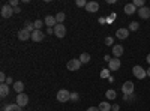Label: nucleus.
<instances>
[{"label":"nucleus","instance_id":"nucleus-20","mask_svg":"<svg viewBox=\"0 0 150 111\" xmlns=\"http://www.w3.org/2000/svg\"><path fill=\"white\" fill-rule=\"evenodd\" d=\"M98 108L101 110V111H111V108H112V105H110L108 102H101L98 105Z\"/></svg>","mask_w":150,"mask_h":111},{"label":"nucleus","instance_id":"nucleus-6","mask_svg":"<svg viewBox=\"0 0 150 111\" xmlns=\"http://www.w3.org/2000/svg\"><path fill=\"white\" fill-rule=\"evenodd\" d=\"M12 15H14V8H12L11 5H3L2 6V17L3 18H11Z\"/></svg>","mask_w":150,"mask_h":111},{"label":"nucleus","instance_id":"nucleus-17","mask_svg":"<svg viewBox=\"0 0 150 111\" xmlns=\"http://www.w3.org/2000/svg\"><path fill=\"white\" fill-rule=\"evenodd\" d=\"M8 95H9V86H8L6 83L0 84V96H2V98H6Z\"/></svg>","mask_w":150,"mask_h":111},{"label":"nucleus","instance_id":"nucleus-42","mask_svg":"<svg viewBox=\"0 0 150 111\" xmlns=\"http://www.w3.org/2000/svg\"><path fill=\"white\" fill-rule=\"evenodd\" d=\"M147 77H150V68L147 69Z\"/></svg>","mask_w":150,"mask_h":111},{"label":"nucleus","instance_id":"nucleus-9","mask_svg":"<svg viewBox=\"0 0 150 111\" xmlns=\"http://www.w3.org/2000/svg\"><path fill=\"white\" fill-rule=\"evenodd\" d=\"M18 39L20 41H27V39H32V33L26 29H21L18 32Z\"/></svg>","mask_w":150,"mask_h":111},{"label":"nucleus","instance_id":"nucleus-10","mask_svg":"<svg viewBox=\"0 0 150 111\" xmlns=\"http://www.w3.org/2000/svg\"><path fill=\"white\" fill-rule=\"evenodd\" d=\"M137 12H138L140 18H143V20H149V18H150V8H147V6H144V8L138 9Z\"/></svg>","mask_w":150,"mask_h":111},{"label":"nucleus","instance_id":"nucleus-4","mask_svg":"<svg viewBox=\"0 0 150 111\" xmlns=\"http://www.w3.org/2000/svg\"><path fill=\"white\" fill-rule=\"evenodd\" d=\"M66 68H68L69 71H78V69L81 68V62H80V59H71L68 63H66Z\"/></svg>","mask_w":150,"mask_h":111},{"label":"nucleus","instance_id":"nucleus-13","mask_svg":"<svg viewBox=\"0 0 150 111\" xmlns=\"http://www.w3.org/2000/svg\"><path fill=\"white\" fill-rule=\"evenodd\" d=\"M44 23H45V26H48V27H56V26H57L56 17H53V15H47Z\"/></svg>","mask_w":150,"mask_h":111},{"label":"nucleus","instance_id":"nucleus-1","mask_svg":"<svg viewBox=\"0 0 150 111\" xmlns=\"http://www.w3.org/2000/svg\"><path fill=\"white\" fill-rule=\"evenodd\" d=\"M134 90H135V86H134L132 81H125V83L122 84V92H123L125 96L134 95Z\"/></svg>","mask_w":150,"mask_h":111},{"label":"nucleus","instance_id":"nucleus-31","mask_svg":"<svg viewBox=\"0 0 150 111\" xmlns=\"http://www.w3.org/2000/svg\"><path fill=\"white\" fill-rule=\"evenodd\" d=\"M9 5H11L12 8H18V0H11Z\"/></svg>","mask_w":150,"mask_h":111},{"label":"nucleus","instance_id":"nucleus-33","mask_svg":"<svg viewBox=\"0 0 150 111\" xmlns=\"http://www.w3.org/2000/svg\"><path fill=\"white\" fill-rule=\"evenodd\" d=\"M0 81H2V84H3V83H6V75H5L3 72L0 74Z\"/></svg>","mask_w":150,"mask_h":111},{"label":"nucleus","instance_id":"nucleus-22","mask_svg":"<svg viewBox=\"0 0 150 111\" xmlns=\"http://www.w3.org/2000/svg\"><path fill=\"white\" fill-rule=\"evenodd\" d=\"M65 18H66V15L63 14V12H57V15H56V21H57V24H62L65 21Z\"/></svg>","mask_w":150,"mask_h":111},{"label":"nucleus","instance_id":"nucleus-41","mask_svg":"<svg viewBox=\"0 0 150 111\" xmlns=\"http://www.w3.org/2000/svg\"><path fill=\"white\" fill-rule=\"evenodd\" d=\"M146 60H147V63H149V65H150V54H149V56H147V57H146Z\"/></svg>","mask_w":150,"mask_h":111},{"label":"nucleus","instance_id":"nucleus-15","mask_svg":"<svg viewBox=\"0 0 150 111\" xmlns=\"http://www.w3.org/2000/svg\"><path fill=\"white\" fill-rule=\"evenodd\" d=\"M123 54V47L122 45H112V56L116 59H119Z\"/></svg>","mask_w":150,"mask_h":111},{"label":"nucleus","instance_id":"nucleus-30","mask_svg":"<svg viewBox=\"0 0 150 111\" xmlns=\"http://www.w3.org/2000/svg\"><path fill=\"white\" fill-rule=\"evenodd\" d=\"M105 45H114V39L112 38H105Z\"/></svg>","mask_w":150,"mask_h":111},{"label":"nucleus","instance_id":"nucleus-36","mask_svg":"<svg viewBox=\"0 0 150 111\" xmlns=\"http://www.w3.org/2000/svg\"><path fill=\"white\" fill-rule=\"evenodd\" d=\"M47 33H48V35H51V33H54V27H48Z\"/></svg>","mask_w":150,"mask_h":111},{"label":"nucleus","instance_id":"nucleus-19","mask_svg":"<svg viewBox=\"0 0 150 111\" xmlns=\"http://www.w3.org/2000/svg\"><path fill=\"white\" fill-rule=\"evenodd\" d=\"M14 90H15L17 93H24V84H23L21 81L14 83Z\"/></svg>","mask_w":150,"mask_h":111},{"label":"nucleus","instance_id":"nucleus-34","mask_svg":"<svg viewBox=\"0 0 150 111\" xmlns=\"http://www.w3.org/2000/svg\"><path fill=\"white\" fill-rule=\"evenodd\" d=\"M87 111H101L98 107H90V108H87Z\"/></svg>","mask_w":150,"mask_h":111},{"label":"nucleus","instance_id":"nucleus-3","mask_svg":"<svg viewBox=\"0 0 150 111\" xmlns=\"http://www.w3.org/2000/svg\"><path fill=\"white\" fill-rule=\"evenodd\" d=\"M69 99H71V93H69L68 90L62 89V90L57 92V101H59V102H68Z\"/></svg>","mask_w":150,"mask_h":111},{"label":"nucleus","instance_id":"nucleus-11","mask_svg":"<svg viewBox=\"0 0 150 111\" xmlns=\"http://www.w3.org/2000/svg\"><path fill=\"white\" fill-rule=\"evenodd\" d=\"M44 38H45V35L42 33V30H35L32 33V41L33 42H41Z\"/></svg>","mask_w":150,"mask_h":111},{"label":"nucleus","instance_id":"nucleus-27","mask_svg":"<svg viewBox=\"0 0 150 111\" xmlns=\"http://www.w3.org/2000/svg\"><path fill=\"white\" fill-rule=\"evenodd\" d=\"M24 29H26V30H29L30 33H33V32H35V26H33V23L27 21V23H26V27H24Z\"/></svg>","mask_w":150,"mask_h":111},{"label":"nucleus","instance_id":"nucleus-12","mask_svg":"<svg viewBox=\"0 0 150 111\" xmlns=\"http://www.w3.org/2000/svg\"><path fill=\"white\" fill-rule=\"evenodd\" d=\"M86 11L87 12H98L99 11V3H96V2H87V6H86Z\"/></svg>","mask_w":150,"mask_h":111},{"label":"nucleus","instance_id":"nucleus-2","mask_svg":"<svg viewBox=\"0 0 150 111\" xmlns=\"http://www.w3.org/2000/svg\"><path fill=\"white\" fill-rule=\"evenodd\" d=\"M132 74H134V77L138 78V80H143V78L147 77V71H144V68L140 66V65H137V66L132 68Z\"/></svg>","mask_w":150,"mask_h":111},{"label":"nucleus","instance_id":"nucleus-25","mask_svg":"<svg viewBox=\"0 0 150 111\" xmlns=\"http://www.w3.org/2000/svg\"><path fill=\"white\" fill-rule=\"evenodd\" d=\"M105 96L108 98V99H116V96H117V93L114 92V90H107V93H105Z\"/></svg>","mask_w":150,"mask_h":111},{"label":"nucleus","instance_id":"nucleus-28","mask_svg":"<svg viewBox=\"0 0 150 111\" xmlns=\"http://www.w3.org/2000/svg\"><path fill=\"white\" fill-rule=\"evenodd\" d=\"M110 72H111L110 69H102L101 71V78H108L110 77Z\"/></svg>","mask_w":150,"mask_h":111},{"label":"nucleus","instance_id":"nucleus-38","mask_svg":"<svg viewBox=\"0 0 150 111\" xmlns=\"http://www.w3.org/2000/svg\"><path fill=\"white\" fill-rule=\"evenodd\" d=\"M18 12H21L20 8H14V14H18Z\"/></svg>","mask_w":150,"mask_h":111},{"label":"nucleus","instance_id":"nucleus-26","mask_svg":"<svg viewBox=\"0 0 150 111\" xmlns=\"http://www.w3.org/2000/svg\"><path fill=\"white\" fill-rule=\"evenodd\" d=\"M132 3H134V6H135V8H140V9H141V8H144V0H134Z\"/></svg>","mask_w":150,"mask_h":111},{"label":"nucleus","instance_id":"nucleus-37","mask_svg":"<svg viewBox=\"0 0 150 111\" xmlns=\"http://www.w3.org/2000/svg\"><path fill=\"white\" fill-rule=\"evenodd\" d=\"M119 108H120V107H119V105L116 104V105H112V108H111V111H119Z\"/></svg>","mask_w":150,"mask_h":111},{"label":"nucleus","instance_id":"nucleus-21","mask_svg":"<svg viewBox=\"0 0 150 111\" xmlns=\"http://www.w3.org/2000/svg\"><path fill=\"white\" fill-rule=\"evenodd\" d=\"M80 62H81V63H89V62H90V54L89 53H83L80 56Z\"/></svg>","mask_w":150,"mask_h":111},{"label":"nucleus","instance_id":"nucleus-29","mask_svg":"<svg viewBox=\"0 0 150 111\" xmlns=\"http://www.w3.org/2000/svg\"><path fill=\"white\" fill-rule=\"evenodd\" d=\"M75 5L80 6V8H86V6H87V2H86V0H77V2H75Z\"/></svg>","mask_w":150,"mask_h":111},{"label":"nucleus","instance_id":"nucleus-39","mask_svg":"<svg viewBox=\"0 0 150 111\" xmlns=\"http://www.w3.org/2000/svg\"><path fill=\"white\" fill-rule=\"evenodd\" d=\"M104 60H105V62H110V60H111V57H110V56H105V57H104Z\"/></svg>","mask_w":150,"mask_h":111},{"label":"nucleus","instance_id":"nucleus-32","mask_svg":"<svg viewBox=\"0 0 150 111\" xmlns=\"http://www.w3.org/2000/svg\"><path fill=\"white\" fill-rule=\"evenodd\" d=\"M71 101H78V93H71Z\"/></svg>","mask_w":150,"mask_h":111},{"label":"nucleus","instance_id":"nucleus-8","mask_svg":"<svg viewBox=\"0 0 150 111\" xmlns=\"http://www.w3.org/2000/svg\"><path fill=\"white\" fill-rule=\"evenodd\" d=\"M54 35L57 36V38H65V35H66V27L63 26V24H57V26L54 27Z\"/></svg>","mask_w":150,"mask_h":111},{"label":"nucleus","instance_id":"nucleus-16","mask_svg":"<svg viewBox=\"0 0 150 111\" xmlns=\"http://www.w3.org/2000/svg\"><path fill=\"white\" fill-rule=\"evenodd\" d=\"M137 12V8L134 6V3H128V5H125V14L126 15H132Z\"/></svg>","mask_w":150,"mask_h":111},{"label":"nucleus","instance_id":"nucleus-35","mask_svg":"<svg viewBox=\"0 0 150 111\" xmlns=\"http://www.w3.org/2000/svg\"><path fill=\"white\" fill-rule=\"evenodd\" d=\"M12 83H14V80H12L11 77H8V78H6V84L9 86V84H12Z\"/></svg>","mask_w":150,"mask_h":111},{"label":"nucleus","instance_id":"nucleus-7","mask_svg":"<svg viewBox=\"0 0 150 111\" xmlns=\"http://www.w3.org/2000/svg\"><path fill=\"white\" fill-rule=\"evenodd\" d=\"M17 104L23 108V107H26L29 104V96L26 93H18L17 95Z\"/></svg>","mask_w":150,"mask_h":111},{"label":"nucleus","instance_id":"nucleus-40","mask_svg":"<svg viewBox=\"0 0 150 111\" xmlns=\"http://www.w3.org/2000/svg\"><path fill=\"white\" fill-rule=\"evenodd\" d=\"M114 18H116V15H114V14H111V15H110V21H112Z\"/></svg>","mask_w":150,"mask_h":111},{"label":"nucleus","instance_id":"nucleus-14","mask_svg":"<svg viewBox=\"0 0 150 111\" xmlns=\"http://www.w3.org/2000/svg\"><path fill=\"white\" fill-rule=\"evenodd\" d=\"M116 36H117L119 39H126L128 36H129V29H117Z\"/></svg>","mask_w":150,"mask_h":111},{"label":"nucleus","instance_id":"nucleus-23","mask_svg":"<svg viewBox=\"0 0 150 111\" xmlns=\"http://www.w3.org/2000/svg\"><path fill=\"white\" fill-rule=\"evenodd\" d=\"M44 24H45V23H44L42 20H36V21L33 23V26H35V30H41V29L44 27Z\"/></svg>","mask_w":150,"mask_h":111},{"label":"nucleus","instance_id":"nucleus-24","mask_svg":"<svg viewBox=\"0 0 150 111\" xmlns=\"http://www.w3.org/2000/svg\"><path fill=\"white\" fill-rule=\"evenodd\" d=\"M138 29H140V24L137 23V21H132V23L129 24V30H131V32H137Z\"/></svg>","mask_w":150,"mask_h":111},{"label":"nucleus","instance_id":"nucleus-18","mask_svg":"<svg viewBox=\"0 0 150 111\" xmlns=\"http://www.w3.org/2000/svg\"><path fill=\"white\" fill-rule=\"evenodd\" d=\"M3 111H23V108L18 104H9L3 108Z\"/></svg>","mask_w":150,"mask_h":111},{"label":"nucleus","instance_id":"nucleus-5","mask_svg":"<svg viewBox=\"0 0 150 111\" xmlns=\"http://www.w3.org/2000/svg\"><path fill=\"white\" fill-rule=\"evenodd\" d=\"M120 66H122V62L119 60V59H111L110 62H108V69L111 71V72H116V71H119L120 69Z\"/></svg>","mask_w":150,"mask_h":111}]
</instances>
